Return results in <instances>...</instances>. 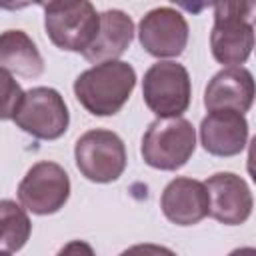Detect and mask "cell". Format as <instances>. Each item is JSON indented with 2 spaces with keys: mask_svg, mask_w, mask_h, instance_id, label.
<instances>
[{
  "mask_svg": "<svg viewBox=\"0 0 256 256\" xmlns=\"http://www.w3.org/2000/svg\"><path fill=\"white\" fill-rule=\"evenodd\" d=\"M196 150V130L186 118H156L142 136V158L156 170L182 168Z\"/></svg>",
  "mask_w": 256,
  "mask_h": 256,
  "instance_id": "3",
  "label": "cell"
},
{
  "mask_svg": "<svg viewBox=\"0 0 256 256\" xmlns=\"http://www.w3.org/2000/svg\"><path fill=\"white\" fill-rule=\"evenodd\" d=\"M44 28L50 42L68 52H84L98 32V12L92 2H46Z\"/></svg>",
  "mask_w": 256,
  "mask_h": 256,
  "instance_id": "4",
  "label": "cell"
},
{
  "mask_svg": "<svg viewBox=\"0 0 256 256\" xmlns=\"http://www.w3.org/2000/svg\"><path fill=\"white\" fill-rule=\"evenodd\" d=\"M142 98L158 118H180L192 98L188 70L178 62L158 60L144 72Z\"/></svg>",
  "mask_w": 256,
  "mask_h": 256,
  "instance_id": "5",
  "label": "cell"
},
{
  "mask_svg": "<svg viewBox=\"0 0 256 256\" xmlns=\"http://www.w3.org/2000/svg\"><path fill=\"white\" fill-rule=\"evenodd\" d=\"M56 256H96L94 254V248L84 242V240H72L68 244H64Z\"/></svg>",
  "mask_w": 256,
  "mask_h": 256,
  "instance_id": "19",
  "label": "cell"
},
{
  "mask_svg": "<svg viewBox=\"0 0 256 256\" xmlns=\"http://www.w3.org/2000/svg\"><path fill=\"white\" fill-rule=\"evenodd\" d=\"M32 222L14 200H0V252H18L30 238Z\"/></svg>",
  "mask_w": 256,
  "mask_h": 256,
  "instance_id": "16",
  "label": "cell"
},
{
  "mask_svg": "<svg viewBox=\"0 0 256 256\" xmlns=\"http://www.w3.org/2000/svg\"><path fill=\"white\" fill-rule=\"evenodd\" d=\"M164 216L176 226H192L204 220L210 212L208 192L204 182L194 178H174L166 184L160 196Z\"/></svg>",
  "mask_w": 256,
  "mask_h": 256,
  "instance_id": "12",
  "label": "cell"
},
{
  "mask_svg": "<svg viewBox=\"0 0 256 256\" xmlns=\"http://www.w3.org/2000/svg\"><path fill=\"white\" fill-rule=\"evenodd\" d=\"M118 256H176V252H172L166 246L146 242V244H134V246L126 248L124 252H120Z\"/></svg>",
  "mask_w": 256,
  "mask_h": 256,
  "instance_id": "18",
  "label": "cell"
},
{
  "mask_svg": "<svg viewBox=\"0 0 256 256\" xmlns=\"http://www.w3.org/2000/svg\"><path fill=\"white\" fill-rule=\"evenodd\" d=\"M0 68L22 78H36L44 72L42 54L24 30H6L0 34Z\"/></svg>",
  "mask_w": 256,
  "mask_h": 256,
  "instance_id": "15",
  "label": "cell"
},
{
  "mask_svg": "<svg viewBox=\"0 0 256 256\" xmlns=\"http://www.w3.org/2000/svg\"><path fill=\"white\" fill-rule=\"evenodd\" d=\"M70 196V178L56 162H36L18 184V200L32 214L58 212Z\"/></svg>",
  "mask_w": 256,
  "mask_h": 256,
  "instance_id": "8",
  "label": "cell"
},
{
  "mask_svg": "<svg viewBox=\"0 0 256 256\" xmlns=\"http://www.w3.org/2000/svg\"><path fill=\"white\" fill-rule=\"evenodd\" d=\"M254 102V78L244 66L222 68L216 72L204 90V106L208 112L230 110L246 114Z\"/></svg>",
  "mask_w": 256,
  "mask_h": 256,
  "instance_id": "11",
  "label": "cell"
},
{
  "mask_svg": "<svg viewBox=\"0 0 256 256\" xmlns=\"http://www.w3.org/2000/svg\"><path fill=\"white\" fill-rule=\"evenodd\" d=\"M12 120L20 130L38 140H56L68 130L70 114L58 90L36 86L24 92Z\"/></svg>",
  "mask_w": 256,
  "mask_h": 256,
  "instance_id": "7",
  "label": "cell"
},
{
  "mask_svg": "<svg viewBox=\"0 0 256 256\" xmlns=\"http://www.w3.org/2000/svg\"><path fill=\"white\" fill-rule=\"evenodd\" d=\"M188 22L182 12L160 6L146 12L138 24V40L154 58H176L188 44Z\"/></svg>",
  "mask_w": 256,
  "mask_h": 256,
  "instance_id": "9",
  "label": "cell"
},
{
  "mask_svg": "<svg viewBox=\"0 0 256 256\" xmlns=\"http://www.w3.org/2000/svg\"><path fill=\"white\" fill-rule=\"evenodd\" d=\"M136 86V70L122 60L96 64L74 80L76 100L94 116H114Z\"/></svg>",
  "mask_w": 256,
  "mask_h": 256,
  "instance_id": "1",
  "label": "cell"
},
{
  "mask_svg": "<svg viewBox=\"0 0 256 256\" xmlns=\"http://www.w3.org/2000/svg\"><path fill=\"white\" fill-rule=\"evenodd\" d=\"M134 38V22L122 10H104L98 14V32L92 44L82 52V56L96 64L118 60Z\"/></svg>",
  "mask_w": 256,
  "mask_h": 256,
  "instance_id": "14",
  "label": "cell"
},
{
  "mask_svg": "<svg viewBox=\"0 0 256 256\" xmlns=\"http://www.w3.org/2000/svg\"><path fill=\"white\" fill-rule=\"evenodd\" d=\"M0 256H10V254L8 252H0Z\"/></svg>",
  "mask_w": 256,
  "mask_h": 256,
  "instance_id": "21",
  "label": "cell"
},
{
  "mask_svg": "<svg viewBox=\"0 0 256 256\" xmlns=\"http://www.w3.org/2000/svg\"><path fill=\"white\" fill-rule=\"evenodd\" d=\"M228 256H256V250L252 246H244V248H236L232 250Z\"/></svg>",
  "mask_w": 256,
  "mask_h": 256,
  "instance_id": "20",
  "label": "cell"
},
{
  "mask_svg": "<svg viewBox=\"0 0 256 256\" xmlns=\"http://www.w3.org/2000/svg\"><path fill=\"white\" fill-rule=\"evenodd\" d=\"M254 2H218L214 4V26L210 32V50L224 68L244 64L254 48L252 26Z\"/></svg>",
  "mask_w": 256,
  "mask_h": 256,
  "instance_id": "2",
  "label": "cell"
},
{
  "mask_svg": "<svg viewBox=\"0 0 256 256\" xmlns=\"http://www.w3.org/2000/svg\"><path fill=\"white\" fill-rule=\"evenodd\" d=\"M200 142L204 150L212 156H236L244 150L248 142V122L238 112H210L200 122Z\"/></svg>",
  "mask_w": 256,
  "mask_h": 256,
  "instance_id": "13",
  "label": "cell"
},
{
  "mask_svg": "<svg viewBox=\"0 0 256 256\" xmlns=\"http://www.w3.org/2000/svg\"><path fill=\"white\" fill-rule=\"evenodd\" d=\"M24 92L20 88V84L16 82V78L6 72L4 68H0V120H12L20 100H22Z\"/></svg>",
  "mask_w": 256,
  "mask_h": 256,
  "instance_id": "17",
  "label": "cell"
},
{
  "mask_svg": "<svg viewBox=\"0 0 256 256\" xmlns=\"http://www.w3.org/2000/svg\"><path fill=\"white\" fill-rule=\"evenodd\" d=\"M74 160L86 180L108 184L122 176L126 168V148L116 132L94 128L76 140Z\"/></svg>",
  "mask_w": 256,
  "mask_h": 256,
  "instance_id": "6",
  "label": "cell"
},
{
  "mask_svg": "<svg viewBox=\"0 0 256 256\" xmlns=\"http://www.w3.org/2000/svg\"><path fill=\"white\" fill-rule=\"evenodd\" d=\"M204 186L210 202L208 216L226 226H238L250 218L254 198L242 176L234 172H216L204 182Z\"/></svg>",
  "mask_w": 256,
  "mask_h": 256,
  "instance_id": "10",
  "label": "cell"
}]
</instances>
